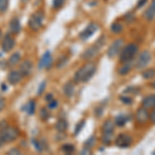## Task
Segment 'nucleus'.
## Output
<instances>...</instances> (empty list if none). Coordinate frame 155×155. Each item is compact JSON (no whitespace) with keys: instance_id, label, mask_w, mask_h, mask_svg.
Wrapping results in <instances>:
<instances>
[{"instance_id":"nucleus-3","label":"nucleus","mask_w":155,"mask_h":155,"mask_svg":"<svg viewBox=\"0 0 155 155\" xmlns=\"http://www.w3.org/2000/svg\"><path fill=\"white\" fill-rule=\"evenodd\" d=\"M19 134L20 131L17 127L6 126L5 128L0 130V139L3 143H11L19 137Z\"/></svg>"},{"instance_id":"nucleus-4","label":"nucleus","mask_w":155,"mask_h":155,"mask_svg":"<svg viewBox=\"0 0 155 155\" xmlns=\"http://www.w3.org/2000/svg\"><path fill=\"white\" fill-rule=\"evenodd\" d=\"M104 44V37H101V39H99V41H97L95 45H93V46H91L90 48L85 50L84 53L82 54V58H83L84 60L93 59L94 57H95L96 55L99 53V51H101V49L102 48Z\"/></svg>"},{"instance_id":"nucleus-17","label":"nucleus","mask_w":155,"mask_h":155,"mask_svg":"<svg viewBox=\"0 0 155 155\" xmlns=\"http://www.w3.org/2000/svg\"><path fill=\"white\" fill-rule=\"evenodd\" d=\"M144 17L149 21H152L155 18V0H152L150 6L146 9L144 14Z\"/></svg>"},{"instance_id":"nucleus-21","label":"nucleus","mask_w":155,"mask_h":155,"mask_svg":"<svg viewBox=\"0 0 155 155\" xmlns=\"http://www.w3.org/2000/svg\"><path fill=\"white\" fill-rule=\"evenodd\" d=\"M22 110L26 111L28 115H33L34 112H35V101H33V99L29 101L26 106L22 107Z\"/></svg>"},{"instance_id":"nucleus-30","label":"nucleus","mask_w":155,"mask_h":155,"mask_svg":"<svg viewBox=\"0 0 155 155\" xmlns=\"http://www.w3.org/2000/svg\"><path fill=\"white\" fill-rule=\"evenodd\" d=\"M67 60H68V58H67L66 56H62L61 58L58 60V63H57V67H59V68H60V67L64 66L66 64Z\"/></svg>"},{"instance_id":"nucleus-41","label":"nucleus","mask_w":155,"mask_h":155,"mask_svg":"<svg viewBox=\"0 0 155 155\" xmlns=\"http://www.w3.org/2000/svg\"><path fill=\"white\" fill-rule=\"evenodd\" d=\"M52 99H54L53 98V95H52V94H48V95L46 96V101H51Z\"/></svg>"},{"instance_id":"nucleus-13","label":"nucleus","mask_w":155,"mask_h":155,"mask_svg":"<svg viewBox=\"0 0 155 155\" xmlns=\"http://www.w3.org/2000/svg\"><path fill=\"white\" fill-rule=\"evenodd\" d=\"M22 78H23V74L20 71H11L7 76V81L11 85H17L21 82Z\"/></svg>"},{"instance_id":"nucleus-33","label":"nucleus","mask_w":155,"mask_h":155,"mask_svg":"<svg viewBox=\"0 0 155 155\" xmlns=\"http://www.w3.org/2000/svg\"><path fill=\"white\" fill-rule=\"evenodd\" d=\"M94 141H95L94 137H89V140H87L86 143H85V147H87V148H89V147H92V146H93V144H94Z\"/></svg>"},{"instance_id":"nucleus-20","label":"nucleus","mask_w":155,"mask_h":155,"mask_svg":"<svg viewBox=\"0 0 155 155\" xmlns=\"http://www.w3.org/2000/svg\"><path fill=\"white\" fill-rule=\"evenodd\" d=\"M74 92V86L71 82H67V83L63 86V93L65 94L67 97H71Z\"/></svg>"},{"instance_id":"nucleus-8","label":"nucleus","mask_w":155,"mask_h":155,"mask_svg":"<svg viewBox=\"0 0 155 155\" xmlns=\"http://www.w3.org/2000/svg\"><path fill=\"white\" fill-rule=\"evenodd\" d=\"M123 44H124L123 39H121V38L115 41L113 44L110 46L109 50H107V56H109L110 58H114V57H116L117 55L120 53V51L122 50Z\"/></svg>"},{"instance_id":"nucleus-9","label":"nucleus","mask_w":155,"mask_h":155,"mask_svg":"<svg viewBox=\"0 0 155 155\" xmlns=\"http://www.w3.org/2000/svg\"><path fill=\"white\" fill-rule=\"evenodd\" d=\"M132 143V139L130 136L126 134H121L115 140V144L118 146L119 148H128Z\"/></svg>"},{"instance_id":"nucleus-34","label":"nucleus","mask_w":155,"mask_h":155,"mask_svg":"<svg viewBox=\"0 0 155 155\" xmlns=\"http://www.w3.org/2000/svg\"><path fill=\"white\" fill-rule=\"evenodd\" d=\"M45 88H46V81H44L41 85H39L38 90H37V95H41L42 92H44Z\"/></svg>"},{"instance_id":"nucleus-2","label":"nucleus","mask_w":155,"mask_h":155,"mask_svg":"<svg viewBox=\"0 0 155 155\" xmlns=\"http://www.w3.org/2000/svg\"><path fill=\"white\" fill-rule=\"evenodd\" d=\"M114 122L111 120H107L102 125V136H101V142L104 145H110L114 140Z\"/></svg>"},{"instance_id":"nucleus-45","label":"nucleus","mask_w":155,"mask_h":155,"mask_svg":"<svg viewBox=\"0 0 155 155\" xmlns=\"http://www.w3.org/2000/svg\"><path fill=\"white\" fill-rule=\"evenodd\" d=\"M151 86H152V87H154V88H155V83H153V84H151Z\"/></svg>"},{"instance_id":"nucleus-22","label":"nucleus","mask_w":155,"mask_h":155,"mask_svg":"<svg viewBox=\"0 0 155 155\" xmlns=\"http://www.w3.org/2000/svg\"><path fill=\"white\" fill-rule=\"evenodd\" d=\"M68 127V124H67V121L64 119H60L58 120V122L56 123V129L59 132H64Z\"/></svg>"},{"instance_id":"nucleus-25","label":"nucleus","mask_w":155,"mask_h":155,"mask_svg":"<svg viewBox=\"0 0 155 155\" xmlns=\"http://www.w3.org/2000/svg\"><path fill=\"white\" fill-rule=\"evenodd\" d=\"M142 76H143L144 79H146V80L153 79V78H155V69L154 68L146 69L145 71L142 72Z\"/></svg>"},{"instance_id":"nucleus-24","label":"nucleus","mask_w":155,"mask_h":155,"mask_svg":"<svg viewBox=\"0 0 155 155\" xmlns=\"http://www.w3.org/2000/svg\"><path fill=\"white\" fill-rule=\"evenodd\" d=\"M122 30H123V26H122V24L118 23V22H115V23L112 24L111 31L113 32V33H115V34H120L122 32Z\"/></svg>"},{"instance_id":"nucleus-16","label":"nucleus","mask_w":155,"mask_h":155,"mask_svg":"<svg viewBox=\"0 0 155 155\" xmlns=\"http://www.w3.org/2000/svg\"><path fill=\"white\" fill-rule=\"evenodd\" d=\"M132 66H134V63H132L131 60L130 61H124L122 65L118 68V74H121V76H125L131 71Z\"/></svg>"},{"instance_id":"nucleus-6","label":"nucleus","mask_w":155,"mask_h":155,"mask_svg":"<svg viewBox=\"0 0 155 155\" xmlns=\"http://www.w3.org/2000/svg\"><path fill=\"white\" fill-rule=\"evenodd\" d=\"M42 21H44V12H36L30 17L28 25L32 30L37 31L42 26Z\"/></svg>"},{"instance_id":"nucleus-28","label":"nucleus","mask_w":155,"mask_h":155,"mask_svg":"<svg viewBox=\"0 0 155 155\" xmlns=\"http://www.w3.org/2000/svg\"><path fill=\"white\" fill-rule=\"evenodd\" d=\"M39 117H41V119L44 120V121H46V120L50 117L49 111L46 109V107H42V109H41V111H39Z\"/></svg>"},{"instance_id":"nucleus-18","label":"nucleus","mask_w":155,"mask_h":155,"mask_svg":"<svg viewBox=\"0 0 155 155\" xmlns=\"http://www.w3.org/2000/svg\"><path fill=\"white\" fill-rule=\"evenodd\" d=\"M142 104H143V107H146V109H154L155 107V94H152V95L145 97L143 99V101H142Z\"/></svg>"},{"instance_id":"nucleus-7","label":"nucleus","mask_w":155,"mask_h":155,"mask_svg":"<svg viewBox=\"0 0 155 155\" xmlns=\"http://www.w3.org/2000/svg\"><path fill=\"white\" fill-rule=\"evenodd\" d=\"M151 61V53L149 51H143L141 54H140L139 58L137 60V63H136V66L137 68L139 69H142L144 67H146L148 64L150 63Z\"/></svg>"},{"instance_id":"nucleus-32","label":"nucleus","mask_w":155,"mask_h":155,"mask_svg":"<svg viewBox=\"0 0 155 155\" xmlns=\"http://www.w3.org/2000/svg\"><path fill=\"white\" fill-rule=\"evenodd\" d=\"M32 143L34 144V147H35V149H36V151H38V152H41L42 151V145L41 143L39 141H36V140H32Z\"/></svg>"},{"instance_id":"nucleus-39","label":"nucleus","mask_w":155,"mask_h":155,"mask_svg":"<svg viewBox=\"0 0 155 155\" xmlns=\"http://www.w3.org/2000/svg\"><path fill=\"white\" fill-rule=\"evenodd\" d=\"M150 120L152 121V123L155 124V107H154L153 111L151 112V114H150Z\"/></svg>"},{"instance_id":"nucleus-27","label":"nucleus","mask_w":155,"mask_h":155,"mask_svg":"<svg viewBox=\"0 0 155 155\" xmlns=\"http://www.w3.org/2000/svg\"><path fill=\"white\" fill-rule=\"evenodd\" d=\"M61 150L63 152H65V153L69 154V153H72V152L74 151V145L66 144V145H63V146L61 147Z\"/></svg>"},{"instance_id":"nucleus-10","label":"nucleus","mask_w":155,"mask_h":155,"mask_svg":"<svg viewBox=\"0 0 155 155\" xmlns=\"http://www.w3.org/2000/svg\"><path fill=\"white\" fill-rule=\"evenodd\" d=\"M98 29V25L95 24V23H90L88 26L85 28L83 31L81 32V34H80V37H81V39H85L89 38L90 36H92L94 33L96 32V30Z\"/></svg>"},{"instance_id":"nucleus-26","label":"nucleus","mask_w":155,"mask_h":155,"mask_svg":"<svg viewBox=\"0 0 155 155\" xmlns=\"http://www.w3.org/2000/svg\"><path fill=\"white\" fill-rule=\"evenodd\" d=\"M127 122V118L124 115H119V116L116 117V120H115V123L118 126H123L125 125V123Z\"/></svg>"},{"instance_id":"nucleus-35","label":"nucleus","mask_w":155,"mask_h":155,"mask_svg":"<svg viewBox=\"0 0 155 155\" xmlns=\"http://www.w3.org/2000/svg\"><path fill=\"white\" fill-rule=\"evenodd\" d=\"M48 107H50V109H56V107H58V101H55V99H52L51 101H49Z\"/></svg>"},{"instance_id":"nucleus-42","label":"nucleus","mask_w":155,"mask_h":155,"mask_svg":"<svg viewBox=\"0 0 155 155\" xmlns=\"http://www.w3.org/2000/svg\"><path fill=\"white\" fill-rule=\"evenodd\" d=\"M1 87H2V91H6L7 90V86H5V84H2Z\"/></svg>"},{"instance_id":"nucleus-15","label":"nucleus","mask_w":155,"mask_h":155,"mask_svg":"<svg viewBox=\"0 0 155 155\" xmlns=\"http://www.w3.org/2000/svg\"><path fill=\"white\" fill-rule=\"evenodd\" d=\"M1 47H2V50H3L4 52L12 51V50L14 49V47H15V39L12 38V36L5 35L4 39L2 41Z\"/></svg>"},{"instance_id":"nucleus-5","label":"nucleus","mask_w":155,"mask_h":155,"mask_svg":"<svg viewBox=\"0 0 155 155\" xmlns=\"http://www.w3.org/2000/svg\"><path fill=\"white\" fill-rule=\"evenodd\" d=\"M137 53V46L136 44H128L122 49L121 54H120V60L122 62L130 61L136 57Z\"/></svg>"},{"instance_id":"nucleus-1","label":"nucleus","mask_w":155,"mask_h":155,"mask_svg":"<svg viewBox=\"0 0 155 155\" xmlns=\"http://www.w3.org/2000/svg\"><path fill=\"white\" fill-rule=\"evenodd\" d=\"M96 71V66L93 63H86L81 68H79L74 74V81L76 83H86L92 77L94 76Z\"/></svg>"},{"instance_id":"nucleus-44","label":"nucleus","mask_w":155,"mask_h":155,"mask_svg":"<svg viewBox=\"0 0 155 155\" xmlns=\"http://www.w3.org/2000/svg\"><path fill=\"white\" fill-rule=\"evenodd\" d=\"M2 143H3V142L1 141V139H0V147H1V145H2Z\"/></svg>"},{"instance_id":"nucleus-29","label":"nucleus","mask_w":155,"mask_h":155,"mask_svg":"<svg viewBox=\"0 0 155 155\" xmlns=\"http://www.w3.org/2000/svg\"><path fill=\"white\" fill-rule=\"evenodd\" d=\"M8 7V0H0V12H5Z\"/></svg>"},{"instance_id":"nucleus-36","label":"nucleus","mask_w":155,"mask_h":155,"mask_svg":"<svg viewBox=\"0 0 155 155\" xmlns=\"http://www.w3.org/2000/svg\"><path fill=\"white\" fill-rule=\"evenodd\" d=\"M7 154L8 155H15V154L19 155V154H21V151H20L18 148H12L8 152H7Z\"/></svg>"},{"instance_id":"nucleus-12","label":"nucleus","mask_w":155,"mask_h":155,"mask_svg":"<svg viewBox=\"0 0 155 155\" xmlns=\"http://www.w3.org/2000/svg\"><path fill=\"white\" fill-rule=\"evenodd\" d=\"M52 63H53V58H52V55H51V53H50L49 51H47L46 53L42 55L41 61H39V63H38V67L41 69L49 68V67L52 65Z\"/></svg>"},{"instance_id":"nucleus-38","label":"nucleus","mask_w":155,"mask_h":155,"mask_svg":"<svg viewBox=\"0 0 155 155\" xmlns=\"http://www.w3.org/2000/svg\"><path fill=\"white\" fill-rule=\"evenodd\" d=\"M4 106H5V101H4V98L0 97V112L4 109Z\"/></svg>"},{"instance_id":"nucleus-46","label":"nucleus","mask_w":155,"mask_h":155,"mask_svg":"<svg viewBox=\"0 0 155 155\" xmlns=\"http://www.w3.org/2000/svg\"><path fill=\"white\" fill-rule=\"evenodd\" d=\"M0 36H1V31H0Z\"/></svg>"},{"instance_id":"nucleus-31","label":"nucleus","mask_w":155,"mask_h":155,"mask_svg":"<svg viewBox=\"0 0 155 155\" xmlns=\"http://www.w3.org/2000/svg\"><path fill=\"white\" fill-rule=\"evenodd\" d=\"M64 2H65V0H53V7L58 9L60 7H62Z\"/></svg>"},{"instance_id":"nucleus-23","label":"nucleus","mask_w":155,"mask_h":155,"mask_svg":"<svg viewBox=\"0 0 155 155\" xmlns=\"http://www.w3.org/2000/svg\"><path fill=\"white\" fill-rule=\"evenodd\" d=\"M20 60H21V55H20V53H14L12 55H11V57H9L7 63H8V65L14 66V65H16V64L19 63Z\"/></svg>"},{"instance_id":"nucleus-43","label":"nucleus","mask_w":155,"mask_h":155,"mask_svg":"<svg viewBox=\"0 0 155 155\" xmlns=\"http://www.w3.org/2000/svg\"><path fill=\"white\" fill-rule=\"evenodd\" d=\"M21 1H22V2H24V3H26V2H28L29 0H21Z\"/></svg>"},{"instance_id":"nucleus-40","label":"nucleus","mask_w":155,"mask_h":155,"mask_svg":"<svg viewBox=\"0 0 155 155\" xmlns=\"http://www.w3.org/2000/svg\"><path fill=\"white\" fill-rule=\"evenodd\" d=\"M146 3H147V0H140V1L137 2V7H142Z\"/></svg>"},{"instance_id":"nucleus-14","label":"nucleus","mask_w":155,"mask_h":155,"mask_svg":"<svg viewBox=\"0 0 155 155\" xmlns=\"http://www.w3.org/2000/svg\"><path fill=\"white\" fill-rule=\"evenodd\" d=\"M20 71L23 74V77H27L31 74L32 71V62L30 60H24L20 65Z\"/></svg>"},{"instance_id":"nucleus-11","label":"nucleus","mask_w":155,"mask_h":155,"mask_svg":"<svg viewBox=\"0 0 155 155\" xmlns=\"http://www.w3.org/2000/svg\"><path fill=\"white\" fill-rule=\"evenodd\" d=\"M149 118H150V114H149V112H148V109L142 107H140V109L137 111L136 119H137V121L139 122V123H141V124L146 123V122L148 121Z\"/></svg>"},{"instance_id":"nucleus-19","label":"nucleus","mask_w":155,"mask_h":155,"mask_svg":"<svg viewBox=\"0 0 155 155\" xmlns=\"http://www.w3.org/2000/svg\"><path fill=\"white\" fill-rule=\"evenodd\" d=\"M9 30L14 34L20 33V31H21V24H20V21L17 18L12 19L11 21V23H9Z\"/></svg>"},{"instance_id":"nucleus-37","label":"nucleus","mask_w":155,"mask_h":155,"mask_svg":"<svg viewBox=\"0 0 155 155\" xmlns=\"http://www.w3.org/2000/svg\"><path fill=\"white\" fill-rule=\"evenodd\" d=\"M83 125H84V121H82V123H81V122H80V123L78 124V126L76 127V132H74V134H79V131L81 130V128H82V127H83Z\"/></svg>"}]
</instances>
